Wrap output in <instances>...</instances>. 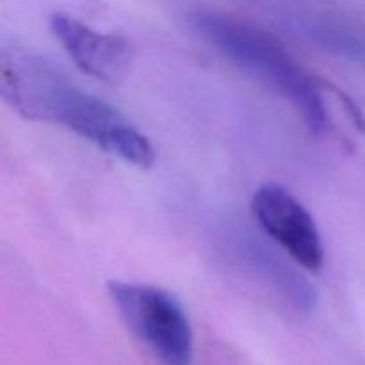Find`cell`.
Returning <instances> with one entry per match:
<instances>
[{
  "instance_id": "1",
  "label": "cell",
  "mask_w": 365,
  "mask_h": 365,
  "mask_svg": "<svg viewBox=\"0 0 365 365\" xmlns=\"http://www.w3.org/2000/svg\"><path fill=\"white\" fill-rule=\"evenodd\" d=\"M0 91L27 120L61 125L88 139L109 155L138 168L155 163L145 134L106 100L78 88L45 57L20 46L2 50Z\"/></svg>"
},
{
  "instance_id": "2",
  "label": "cell",
  "mask_w": 365,
  "mask_h": 365,
  "mask_svg": "<svg viewBox=\"0 0 365 365\" xmlns=\"http://www.w3.org/2000/svg\"><path fill=\"white\" fill-rule=\"evenodd\" d=\"M192 27L230 63L287 98L314 134L327 132L330 118L323 86L299 66L280 39L237 18L209 11L192 14Z\"/></svg>"
},
{
  "instance_id": "3",
  "label": "cell",
  "mask_w": 365,
  "mask_h": 365,
  "mask_svg": "<svg viewBox=\"0 0 365 365\" xmlns=\"http://www.w3.org/2000/svg\"><path fill=\"white\" fill-rule=\"evenodd\" d=\"M109 296L135 341L159 365H192L195 335L182 303L155 285L109 282Z\"/></svg>"
},
{
  "instance_id": "4",
  "label": "cell",
  "mask_w": 365,
  "mask_h": 365,
  "mask_svg": "<svg viewBox=\"0 0 365 365\" xmlns=\"http://www.w3.org/2000/svg\"><path fill=\"white\" fill-rule=\"evenodd\" d=\"M252 210L262 230L298 266L314 273L323 267L324 248L317 225L294 195L278 184H264L253 195Z\"/></svg>"
},
{
  "instance_id": "5",
  "label": "cell",
  "mask_w": 365,
  "mask_h": 365,
  "mask_svg": "<svg viewBox=\"0 0 365 365\" xmlns=\"http://www.w3.org/2000/svg\"><path fill=\"white\" fill-rule=\"evenodd\" d=\"M50 27L68 56L93 78L114 84L130 70L134 50L121 36L98 32L63 13L53 14Z\"/></svg>"
}]
</instances>
